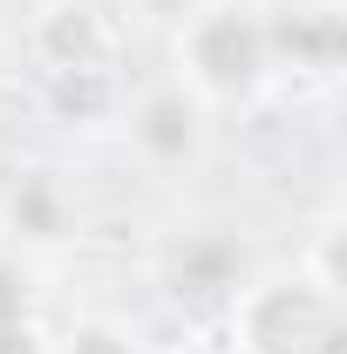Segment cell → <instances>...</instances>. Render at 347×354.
<instances>
[{"instance_id":"6da1fadb","label":"cell","mask_w":347,"mask_h":354,"mask_svg":"<svg viewBox=\"0 0 347 354\" xmlns=\"http://www.w3.org/2000/svg\"><path fill=\"white\" fill-rule=\"evenodd\" d=\"M252 334H259V354H341V320L313 293H272Z\"/></svg>"},{"instance_id":"7a4b0ae2","label":"cell","mask_w":347,"mask_h":354,"mask_svg":"<svg viewBox=\"0 0 347 354\" xmlns=\"http://www.w3.org/2000/svg\"><path fill=\"white\" fill-rule=\"evenodd\" d=\"M198 62L212 68L218 82H245V75H252V62H259V41H252V28H245V21H232V14H225V21H212V28L198 35Z\"/></svg>"},{"instance_id":"3957f363","label":"cell","mask_w":347,"mask_h":354,"mask_svg":"<svg viewBox=\"0 0 347 354\" xmlns=\"http://www.w3.org/2000/svg\"><path fill=\"white\" fill-rule=\"evenodd\" d=\"M75 354H116V348H109V334H88V341H75Z\"/></svg>"}]
</instances>
